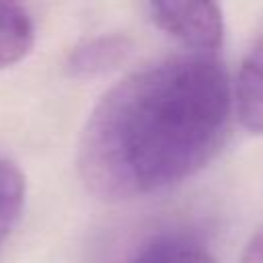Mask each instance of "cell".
I'll return each mask as SVG.
<instances>
[{"mask_svg":"<svg viewBox=\"0 0 263 263\" xmlns=\"http://www.w3.org/2000/svg\"><path fill=\"white\" fill-rule=\"evenodd\" d=\"M232 97L214 53H177L113 84L90 111L76 166L103 201L162 191L203 168L224 146Z\"/></svg>","mask_w":263,"mask_h":263,"instance_id":"6da1fadb","label":"cell"},{"mask_svg":"<svg viewBox=\"0 0 263 263\" xmlns=\"http://www.w3.org/2000/svg\"><path fill=\"white\" fill-rule=\"evenodd\" d=\"M150 21L197 53H214L224 39V14L216 2H150Z\"/></svg>","mask_w":263,"mask_h":263,"instance_id":"7a4b0ae2","label":"cell"},{"mask_svg":"<svg viewBox=\"0 0 263 263\" xmlns=\"http://www.w3.org/2000/svg\"><path fill=\"white\" fill-rule=\"evenodd\" d=\"M132 41L123 35H101L80 41L66 60V70L72 78L90 80L115 70L129 55Z\"/></svg>","mask_w":263,"mask_h":263,"instance_id":"3957f363","label":"cell"},{"mask_svg":"<svg viewBox=\"0 0 263 263\" xmlns=\"http://www.w3.org/2000/svg\"><path fill=\"white\" fill-rule=\"evenodd\" d=\"M236 109L240 123L263 134V37L245 58L236 82Z\"/></svg>","mask_w":263,"mask_h":263,"instance_id":"277c9868","label":"cell"},{"mask_svg":"<svg viewBox=\"0 0 263 263\" xmlns=\"http://www.w3.org/2000/svg\"><path fill=\"white\" fill-rule=\"evenodd\" d=\"M35 45V25L21 4L0 2V70L25 60Z\"/></svg>","mask_w":263,"mask_h":263,"instance_id":"5b68a950","label":"cell"},{"mask_svg":"<svg viewBox=\"0 0 263 263\" xmlns=\"http://www.w3.org/2000/svg\"><path fill=\"white\" fill-rule=\"evenodd\" d=\"M127 263H216L197 240L181 234L160 236L138 251Z\"/></svg>","mask_w":263,"mask_h":263,"instance_id":"8992f818","label":"cell"},{"mask_svg":"<svg viewBox=\"0 0 263 263\" xmlns=\"http://www.w3.org/2000/svg\"><path fill=\"white\" fill-rule=\"evenodd\" d=\"M25 203V177L6 158H0V245L16 226Z\"/></svg>","mask_w":263,"mask_h":263,"instance_id":"52a82bcc","label":"cell"},{"mask_svg":"<svg viewBox=\"0 0 263 263\" xmlns=\"http://www.w3.org/2000/svg\"><path fill=\"white\" fill-rule=\"evenodd\" d=\"M238 263H263V226L251 236Z\"/></svg>","mask_w":263,"mask_h":263,"instance_id":"ba28073f","label":"cell"}]
</instances>
